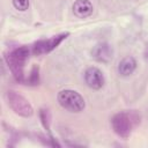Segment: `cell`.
Segmentation results:
<instances>
[{
  "instance_id": "6da1fadb",
  "label": "cell",
  "mask_w": 148,
  "mask_h": 148,
  "mask_svg": "<svg viewBox=\"0 0 148 148\" xmlns=\"http://www.w3.org/2000/svg\"><path fill=\"white\" fill-rule=\"evenodd\" d=\"M141 123V116L136 110H124L111 117V127L121 139H128L135 127Z\"/></svg>"
},
{
  "instance_id": "7a4b0ae2",
  "label": "cell",
  "mask_w": 148,
  "mask_h": 148,
  "mask_svg": "<svg viewBox=\"0 0 148 148\" xmlns=\"http://www.w3.org/2000/svg\"><path fill=\"white\" fill-rule=\"evenodd\" d=\"M30 47L27 45H21L12 49L7 53H5V61L15 79L18 83H25L24 77V65L30 56Z\"/></svg>"
},
{
  "instance_id": "3957f363",
  "label": "cell",
  "mask_w": 148,
  "mask_h": 148,
  "mask_svg": "<svg viewBox=\"0 0 148 148\" xmlns=\"http://www.w3.org/2000/svg\"><path fill=\"white\" fill-rule=\"evenodd\" d=\"M59 105L65 109L66 111L73 112V113H79L84 110L86 108V102L84 98L80 92L73 89H62L58 92L57 96Z\"/></svg>"
},
{
  "instance_id": "277c9868",
  "label": "cell",
  "mask_w": 148,
  "mask_h": 148,
  "mask_svg": "<svg viewBox=\"0 0 148 148\" xmlns=\"http://www.w3.org/2000/svg\"><path fill=\"white\" fill-rule=\"evenodd\" d=\"M6 101L8 106L20 117L23 118H30L34 116V108L30 104V102L22 96L20 92L15 91V90H7L6 92Z\"/></svg>"
},
{
  "instance_id": "5b68a950",
  "label": "cell",
  "mask_w": 148,
  "mask_h": 148,
  "mask_svg": "<svg viewBox=\"0 0 148 148\" xmlns=\"http://www.w3.org/2000/svg\"><path fill=\"white\" fill-rule=\"evenodd\" d=\"M68 36H69V32L65 31V32H60V34L52 36L50 38H46V39H39L32 44L31 52L35 56H42V54L50 53L51 51L57 49Z\"/></svg>"
},
{
  "instance_id": "8992f818",
  "label": "cell",
  "mask_w": 148,
  "mask_h": 148,
  "mask_svg": "<svg viewBox=\"0 0 148 148\" xmlns=\"http://www.w3.org/2000/svg\"><path fill=\"white\" fill-rule=\"evenodd\" d=\"M84 82L86 84L94 90H99L103 88L104 83H105V77L103 72L97 68V67H88L84 72Z\"/></svg>"
},
{
  "instance_id": "52a82bcc",
  "label": "cell",
  "mask_w": 148,
  "mask_h": 148,
  "mask_svg": "<svg viewBox=\"0 0 148 148\" xmlns=\"http://www.w3.org/2000/svg\"><path fill=\"white\" fill-rule=\"evenodd\" d=\"M91 56L92 58L98 61V62H102V64H108L112 60V57H113V49L112 46L106 43V42H102V43H98L96 44L92 50H91Z\"/></svg>"
},
{
  "instance_id": "ba28073f",
  "label": "cell",
  "mask_w": 148,
  "mask_h": 148,
  "mask_svg": "<svg viewBox=\"0 0 148 148\" xmlns=\"http://www.w3.org/2000/svg\"><path fill=\"white\" fill-rule=\"evenodd\" d=\"M73 13L77 18H87L94 12V6L90 0H75L72 6Z\"/></svg>"
},
{
  "instance_id": "9c48e42d",
  "label": "cell",
  "mask_w": 148,
  "mask_h": 148,
  "mask_svg": "<svg viewBox=\"0 0 148 148\" xmlns=\"http://www.w3.org/2000/svg\"><path fill=\"white\" fill-rule=\"evenodd\" d=\"M136 66H138V62H136L135 58L132 56H127L120 60V62L118 65V73H119V75H121L124 77L130 76L134 73V71L136 69Z\"/></svg>"
},
{
  "instance_id": "30bf717a",
  "label": "cell",
  "mask_w": 148,
  "mask_h": 148,
  "mask_svg": "<svg viewBox=\"0 0 148 148\" xmlns=\"http://www.w3.org/2000/svg\"><path fill=\"white\" fill-rule=\"evenodd\" d=\"M40 82V77H39V66L38 65H34L30 69V73H29V76L28 79L25 80V83L28 86H31V87H36L38 86Z\"/></svg>"
},
{
  "instance_id": "8fae6325",
  "label": "cell",
  "mask_w": 148,
  "mask_h": 148,
  "mask_svg": "<svg viewBox=\"0 0 148 148\" xmlns=\"http://www.w3.org/2000/svg\"><path fill=\"white\" fill-rule=\"evenodd\" d=\"M38 114H39V119H40L43 127L47 131L49 135L52 136V134H51V113H50L49 109H40Z\"/></svg>"
},
{
  "instance_id": "7c38bea8",
  "label": "cell",
  "mask_w": 148,
  "mask_h": 148,
  "mask_svg": "<svg viewBox=\"0 0 148 148\" xmlns=\"http://www.w3.org/2000/svg\"><path fill=\"white\" fill-rule=\"evenodd\" d=\"M12 3L18 12H25L29 8V0H12Z\"/></svg>"
},
{
  "instance_id": "4fadbf2b",
  "label": "cell",
  "mask_w": 148,
  "mask_h": 148,
  "mask_svg": "<svg viewBox=\"0 0 148 148\" xmlns=\"http://www.w3.org/2000/svg\"><path fill=\"white\" fill-rule=\"evenodd\" d=\"M147 56H148V52H147Z\"/></svg>"
}]
</instances>
